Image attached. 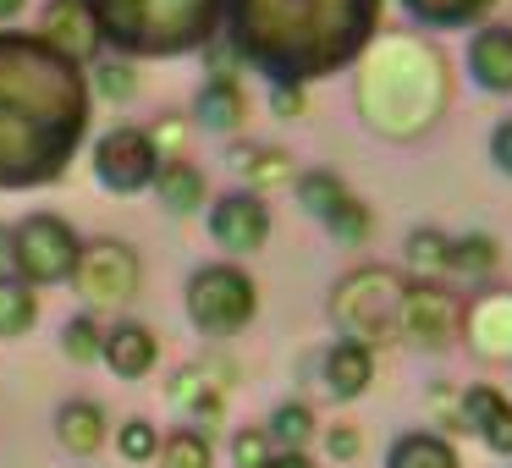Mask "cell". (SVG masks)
Wrapping results in <instances>:
<instances>
[{"instance_id":"cell-30","label":"cell","mask_w":512,"mask_h":468,"mask_svg":"<svg viewBox=\"0 0 512 468\" xmlns=\"http://www.w3.org/2000/svg\"><path fill=\"white\" fill-rule=\"evenodd\" d=\"M232 452H237V463H243V468H265L270 463V435L265 430H243Z\"/></svg>"},{"instance_id":"cell-15","label":"cell","mask_w":512,"mask_h":468,"mask_svg":"<svg viewBox=\"0 0 512 468\" xmlns=\"http://www.w3.org/2000/svg\"><path fill=\"white\" fill-rule=\"evenodd\" d=\"M369 375H375V358H369L364 342H336L331 353H325V386H331V397H358V391L369 386Z\"/></svg>"},{"instance_id":"cell-25","label":"cell","mask_w":512,"mask_h":468,"mask_svg":"<svg viewBox=\"0 0 512 468\" xmlns=\"http://www.w3.org/2000/svg\"><path fill=\"white\" fill-rule=\"evenodd\" d=\"M408 259L419 270H452V243L441 232H413L408 237Z\"/></svg>"},{"instance_id":"cell-12","label":"cell","mask_w":512,"mask_h":468,"mask_svg":"<svg viewBox=\"0 0 512 468\" xmlns=\"http://www.w3.org/2000/svg\"><path fill=\"white\" fill-rule=\"evenodd\" d=\"M210 232H215V243L232 248V254H254L270 237V215L254 193H232V199H221L210 210Z\"/></svg>"},{"instance_id":"cell-16","label":"cell","mask_w":512,"mask_h":468,"mask_svg":"<svg viewBox=\"0 0 512 468\" xmlns=\"http://www.w3.org/2000/svg\"><path fill=\"white\" fill-rule=\"evenodd\" d=\"M105 358H111L116 375L138 380L155 369V331H144V325H116L111 336H105Z\"/></svg>"},{"instance_id":"cell-33","label":"cell","mask_w":512,"mask_h":468,"mask_svg":"<svg viewBox=\"0 0 512 468\" xmlns=\"http://www.w3.org/2000/svg\"><path fill=\"white\" fill-rule=\"evenodd\" d=\"M276 111H281V116H298V111H303V89H292V83H276Z\"/></svg>"},{"instance_id":"cell-22","label":"cell","mask_w":512,"mask_h":468,"mask_svg":"<svg viewBox=\"0 0 512 468\" xmlns=\"http://www.w3.org/2000/svg\"><path fill=\"white\" fill-rule=\"evenodd\" d=\"M28 325H34V292L0 276V336H23Z\"/></svg>"},{"instance_id":"cell-5","label":"cell","mask_w":512,"mask_h":468,"mask_svg":"<svg viewBox=\"0 0 512 468\" xmlns=\"http://www.w3.org/2000/svg\"><path fill=\"white\" fill-rule=\"evenodd\" d=\"M397 303H402V281L386 276V270H358V276L342 281L331 314L347 325V342H375L391 320H397Z\"/></svg>"},{"instance_id":"cell-35","label":"cell","mask_w":512,"mask_h":468,"mask_svg":"<svg viewBox=\"0 0 512 468\" xmlns=\"http://www.w3.org/2000/svg\"><path fill=\"white\" fill-rule=\"evenodd\" d=\"M265 468H309V457H298V452H287V457H270Z\"/></svg>"},{"instance_id":"cell-10","label":"cell","mask_w":512,"mask_h":468,"mask_svg":"<svg viewBox=\"0 0 512 468\" xmlns=\"http://www.w3.org/2000/svg\"><path fill=\"white\" fill-rule=\"evenodd\" d=\"M298 193H303V204H309V215H320V221L342 237V243L369 237V210L331 177V171H309V177L298 182Z\"/></svg>"},{"instance_id":"cell-6","label":"cell","mask_w":512,"mask_h":468,"mask_svg":"<svg viewBox=\"0 0 512 468\" xmlns=\"http://www.w3.org/2000/svg\"><path fill=\"white\" fill-rule=\"evenodd\" d=\"M12 259L28 281H61L78 270V237L56 215H28L12 232Z\"/></svg>"},{"instance_id":"cell-18","label":"cell","mask_w":512,"mask_h":468,"mask_svg":"<svg viewBox=\"0 0 512 468\" xmlns=\"http://www.w3.org/2000/svg\"><path fill=\"white\" fill-rule=\"evenodd\" d=\"M155 188H160V204H166L171 215H188V210H199V204H204V177H199V166H188V160L160 166Z\"/></svg>"},{"instance_id":"cell-14","label":"cell","mask_w":512,"mask_h":468,"mask_svg":"<svg viewBox=\"0 0 512 468\" xmlns=\"http://www.w3.org/2000/svg\"><path fill=\"white\" fill-rule=\"evenodd\" d=\"M468 72L479 89L512 94V28H479L468 39Z\"/></svg>"},{"instance_id":"cell-9","label":"cell","mask_w":512,"mask_h":468,"mask_svg":"<svg viewBox=\"0 0 512 468\" xmlns=\"http://www.w3.org/2000/svg\"><path fill=\"white\" fill-rule=\"evenodd\" d=\"M457 320H463V303L441 287V281H419V287H402L397 303V325L408 342L419 347H446L457 336Z\"/></svg>"},{"instance_id":"cell-3","label":"cell","mask_w":512,"mask_h":468,"mask_svg":"<svg viewBox=\"0 0 512 468\" xmlns=\"http://www.w3.org/2000/svg\"><path fill=\"white\" fill-rule=\"evenodd\" d=\"M226 0H89L100 39L127 56H182L210 45Z\"/></svg>"},{"instance_id":"cell-19","label":"cell","mask_w":512,"mask_h":468,"mask_svg":"<svg viewBox=\"0 0 512 468\" xmlns=\"http://www.w3.org/2000/svg\"><path fill=\"white\" fill-rule=\"evenodd\" d=\"M199 122L215 127V133H232V127L243 122V89H237L232 78L204 83V94H199Z\"/></svg>"},{"instance_id":"cell-23","label":"cell","mask_w":512,"mask_h":468,"mask_svg":"<svg viewBox=\"0 0 512 468\" xmlns=\"http://www.w3.org/2000/svg\"><path fill=\"white\" fill-rule=\"evenodd\" d=\"M309 430H314V413L303 408V402H287V408H276L270 413V441H281V446H292V452H298L303 441H309Z\"/></svg>"},{"instance_id":"cell-21","label":"cell","mask_w":512,"mask_h":468,"mask_svg":"<svg viewBox=\"0 0 512 468\" xmlns=\"http://www.w3.org/2000/svg\"><path fill=\"white\" fill-rule=\"evenodd\" d=\"M56 430H61V441H67L72 452H94L100 435H105V413L94 408V402H67L61 419H56Z\"/></svg>"},{"instance_id":"cell-17","label":"cell","mask_w":512,"mask_h":468,"mask_svg":"<svg viewBox=\"0 0 512 468\" xmlns=\"http://www.w3.org/2000/svg\"><path fill=\"white\" fill-rule=\"evenodd\" d=\"M386 468H457V452H452V441H441L430 430H408L386 452Z\"/></svg>"},{"instance_id":"cell-36","label":"cell","mask_w":512,"mask_h":468,"mask_svg":"<svg viewBox=\"0 0 512 468\" xmlns=\"http://www.w3.org/2000/svg\"><path fill=\"white\" fill-rule=\"evenodd\" d=\"M23 12V0H0V23H6V17H17Z\"/></svg>"},{"instance_id":"cell-7","label":"cell","mask_w":512,"mask_h":468,"mask_svg":"<svg viewBox=\"0 0 512 468\" xmlns=\"http://www.w3.org/2000/svg\"><path fill=\"white\" fill-rule=\"evenodd\" d=\"M83 298L94 303H127L138 292V254L116 237H100V243L78 248V270H72Z\"/></svg>"},{"instance_id":"cell-2","label":"cell","mask_w":512,"mask_h":468,"mask_svg":"<svg viewBox=\"0 0 512 468\" xmlns=\"http://www.w3.org/2000/svg\"><path fill=\"white\" fill-rule=\"evenodd\" d=\"M232 50L270 83H314L358 61L380 28V0H226Z\"/></svg>"},{"instance_id":"cell-11","label":"cell","mask_w":512,"mask_h":468,"mask_svg":"<svg viewBox=\"0 0 512 468\" xmlns=\"http://www.w3.org/2000/svg\"><path fill=\"white\" fill-rule=\"evenodd\" d=\"M457 430L479 435L496 457H512V402L496 386H468L457 402Z\"/></svg>"},{"instance_id":"cell-24","label":"cell","mask_w":512,"mask_h":468,"mask_svg":"<svg viewBox=\"0 0 512 468\" xmlns=\"http://www.w3.org/2000/svg\"><path fill=\"white\" fill-rule=\"evenodd\" d=\"M452 270H468V276H485V270H496V237H485V232L457 237V243H452Z\"/></svg>"},{"instance_id":"cell-28","label":"cell","mask_w":512,"mask_h":468,"mask_svg":"<svg viewBox=\"0 0 512 468\" xmlns=\"http://www.w3.org/2000/svg\"><path fill=\"white\" fill-rule=\"evenodd\" d=\"M160 452V435H155V424H144V419H133L122 430V457H133V463H144V457H155Z\"/></svg>"},{"instance_id":"cell-4","label":"cell","mask_w":512,"mask_h":468,"mask_svg":"<svg viewBox=\"0 0 512 468\" xmlns=\"http://www.w3.org/2000/svg\"><path fill=\"white\" fill-rule=\"evenodd\" d=\"M188 314L199 331L226 336V331H243L254 320V281L232 265H204L199 276L188 281Z\"/></svg>"},{"instance_id":"cell-26","label":"cell","mask_w":512,"mask_h":468,"mask_svg":"<svg viewBox=\"0 0 512 468\" xmlns=\"http://www.w3.org/2000/svg\"><path fill=\"white\" fill-rule=\"evenodd\" d=\"M166 463H171V468H210V446H204V435L177 430V435L166 441Z\"/></svg>"},{"instance_id":"cell-1","label":"cell","mask_w":512,"mask_h":468,"mask_svg":"<svg viewBox=\"0 0 512 468\" xmlns=\"http://www.w3.org/2000/svg\"><path fill=\"white\" fill-rule=\"evenodd\" d=\"M89 127V78L39 34H0V188L67 171Z\"/></svg>"},{"instance_id":"cell-34","label":"cell","mask_w":512,"mask_h":468,"mask_svg":"<svg viewBox=\"0 0 512 468\" xmlns=\"http://www.w3.org/2000/svg\"><path fill=\"white\" fill-rule=\"evenodd\" d=\"M325 446H331V457H353V452H358V435L342 424V430H331V435H325Z\"/></svg>"},{"instance_id":"cell-29","label":"cell","mask_w":512,"mask_h":468,"mask_svg":"<svg viewBox=\"0 0 512 468\" xmlns=\"http://www.w3.org/2000/svg\"><path fill=\"white\" fill-rule=\"evenodd\" d=\"M237 166L254 171L259 182H281V177H287V155H276V149H254V155H243Z\"/></svg>"},{"instance_id":"cell-20","label":"cell","mask_w":512,"mask_h":468,"mask_svg":"<svg viewBox=\"0 0 512 468\" xmlns=\"http://www.w3.org/2000/svg\"><path fill=\"white\" fill-rule=\"evenodd\" d=\"M402 6H408V17L424 28H463V23H474V17L490 12V0H402Z\"/></svg>"},{"instance_id":"cell-8","label":"cell","mask_w":512,"mask_h":468,"mask_svg":"<svg viewBox=\"0 0 512 468\" xmlns=\"http://www.w3.org/2000/svg\"><path fill=\"white\" fill-rule=\"evenodd\" d=\"M94 171H100L105 188L116 193H138L160 177V155H155V138L138 133V127H116L94 144Z\"/></svg>"},{"instance_id":"cell-31","label":"cell","mask_w":512,"mask_h":468,"mask_svg":"<svg viewBox=\"0 0 512 468\" xmlns=\"http://www.w3.org/2000/svg\"><path fill=\"white\" fill-rule=\"evenodd\" d=\"M490 160H496V166L512 177V116L496 127V133H490Z\"/></svg>"},{"instance_id":"cell-32","label":"cell","mask_w":512,"mask_h":468,"mask_svg":"<svg viewBox=\"0 0 512 468\" xmlns=\"http://www.w3.org/2000/svg\"><path fill=\"white\" fill-rule=\"evenodd\" d=\"M94 83H100L105 94H127V89H133V72H127L122 61H111V67H100V72H94Z\"/></svg>"},{"instance_id":"cell-13","label":"cell","mask_w":512,"mask_h":468,"mask_svg":"<svg viewBox=\"0 0 512 468\" xmlns=\"http://www.w3.org/2000/svg\"><path fill=\"white\" fill-rule=\"evenodd\" d=\"M45 45H56L67 61H89L100 45V28L89 17V0H50L45 6Z\"/></svg>"},{"instance_id":"cell-27","label":"cell","mask_w":512,"mask_h":468,"mask_svg":"<svg viewBox=\"0 0 512 468\" xmlns=\"http://www.w3.org/2000/svg\"><path fill=\"white\" fill-rule=\"evenodd\" d=\"M100 347H105V331L89 320V314H78V320L67 325V353H72V358H94Z\"/></svg>"}]
</instances>
